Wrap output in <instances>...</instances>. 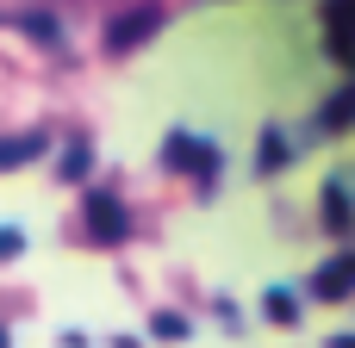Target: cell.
<instances>
[{"label": "cell", "mask_w": 355, "mask_h": 348, "mask_svg": "<svg viewBox=\"0 0 355 348\" xmlns=\"http://www.w3.org/2000/svg\"><path fill=\"white\" fill-rule=\"evenodd\" d=\"M268 318H275V324H293V299L275 293V299H268Z\"/></svg>", "instance_id": "obj_6"}, {"label": "cell", "mask_w": 355, "mask_h": 348, "mask_svg": "<svg viewBox=\"0 0 355 348\" xmlns=\"http://www.w3.org/2000/svg\"><path fill=\"white\" fill-rule=\"evenodd\" d=\"M0 348H12V342H6V330H0Z\"/></svg>", "instance_id": "obj_10"}, {"label": "cell", "mask_w": 355, "mask_h": 348, "mask_svg": "<svg viewBox=\"0 0 355 348\" xmlns=\"http://www.w3.org/2000/svg\"><path fill=\"white\" fill-rule=\"evenodd\" d=\"M156 336H187V324H181V318H168V311H162V318H156Z\"/></svg>", "instance_id": "obj_8"}, {"label": "cell", "mask_w": 355, "mask_h": 348, "mask_svg": "<svg viewBox=\"0 0 355 348\" xmlns=\"http://www.w3.org/2000/svg\"><path fill=\"white\" fill-rule=\"evenodd\" d=\"M324 224H331V230H343V224H349V205H343V187H337V181L324 187Z\"/></svg>", "instance_id": "obj_5"}, {"label": "cell", "mask_w": 355, "mask_h": 348, "mask_svg": "<svg viewBox=\"0 0 355 348\" xmlns=\"http://www.w3.org/2000/svg\"><path fill=\"white\" fill-rule=\"evenodd\" d=\"M343 286H349V255H337L331 268H318V280H312V293L318 299H343Z\"/></svg>", "instance_id": "obj_3"}, {"label": "cell", "mask_w": 355, "mask_h": 348, "mask_svg": "<svg viewBox=\"0 0 355 348\" xmlns=\"http://www.w3.org/2000/svg\"><path fill=\"white\" fill-rule=\"evenodd\" d=\"M81 168H87V149H69V156H62V174H69V181H75V174H81Z\"/></svg>", "instance_id": "obj_7"}, {"label": "cell", "mask_w": 355, "mask_h": 348, "mask_svg": "<svg viewBox=\"0 0 355 348\" xmlns=\"http://www.w3.org/2000/svg\"><path fill=\"white\" fill-rule=\"evenodd\" d=\"M19 249H25V237L19 230H0V255H19Z\"/></svg>", "instance_id": "obj_9"}, {"label": "cell", "mask_w": 355, "mask_h": 348, "mask_svg": "<svg viewBox=\"0 0 355 348\" xmlns=\"http://www.w3.org/2000/svg\"><path fill=\"white\" fill-rule=\"evenodd\" d=\"M150 31H156V6H144V12H125V19L106 31V44H112V50H131V44H137V37H150Z\"/></svg>", "instance_id": "obj_1"}, {"label": "cell", "mask_w": 355, "mask_h": 348, "mask_svg": "<svg viewBox=\"0 0 355 348\" xmlns=\"http://www.w3.org/2000/svg\"><path fill=\"white\" fill-rule=\"evenodd\" d=\"M44 149V137H12V143H0V168H19V162H31Z\"/></svg>", "instance_id": "obj_4"}, {"label": "cell", "mask_w": 355, "mask_h": 348, "mask_svg": "<svg viewBox=\"0 0 355 348\" xmlns=\"http://www.w3.org/2000/svg\"><path fill=\"white\" fill-rule=\"evenodd\" d=\"M87 224L112 243V237H125V212H119V199H106V193H87Z\"/></svg>", "instance_id": "obj_2"}]
</instances>
